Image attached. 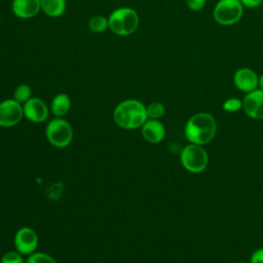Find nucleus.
Masks as SVG:
<instances>
[{"label":"nucleus","mask_w":263,"mask_h":263,"mask_svg":"<svg viewBox=\"0 0 263 263\" xmlns=\"http://www.w3.org/2000/svg\"><path fill=\"white\" fill-rule=\"evenodd\" d=\"M24 117L23 105L14 99L0 102V126L12 127L18 124Z\"/></svg>","instance_id":"obj_8"},{"label":"nucleus","mask_w":263,"mask_h":263,"mask_svg":"<svg viewBox=\"0 0 263 263\" xmlns=\"http://www.w3.org/2000/svg\"><path fill=\"white\" fill-rule=\"evenodd\" d=\"M259 76L257 73L247 67L237 69L233 75V83L237 89L242 92H251L258 88Z\"/></svg>","instance_id":"obj_10"},{"label":"nucleus","mask_w":263,"mask_h":263,"mask_svg":"<svg viewBox=\"0 0 263 263\" xmlns=\"http://www.w3.org/2000/svg\"><path fill=\"white\" fill-rule=\"evenodd\" d=\"M11 10L18 18H32L41 10L40 0H12Z\"/></svg>","instance_id":"obj_12"},{"label":"nucleus","mask_w":263,"mask_h":263,"mask_svg":"<svg viewBox=\"0 0 263 263\" xmlns=\"http://www.w3.org/2000/svg\"><path fill=\"white\" fill-rule=\"evenodd\" d=\"M239 1L241 2L242 6L247 8H257L263 3V0H239Z\"/></svg>","instance_id":"obj_24"},{"label":"nucleus","mask_w":263,"mask_h":263,"mask_svg":"<svg viewBox=\"0 0 263 263\" xmlns=\"http://www.w3.org/2000/svg\"><path fill=\"white\" fill-rule=\"evenodd\" d=\"M38 241L39 238L37 232L29 226L21 227L13 237L15 250L24 256H29L36 252Z\"/></svg>","instance_id":"obj_7"},{"label":"nucleus","mask_w":263,"mask_h":263,"mask_svg":"<svg viewBox=\"0 0 263 263\" xmlns=\"http://www.w3.org/2000/svg\"><path fill=\"white\" fill-rule=\"evenodd\" d=\"M109 29L117 36H128L136 32L140 24L138 12L130 7H119L113 10L109 17Z\"/></svg>","instance_id":"obj_3"},{"label":"nucleus","mask_w":263,"mask_h":263,"mask_svg":"<svg viewBox=\"0 0 263 263\" xmlns=\"http://www.w3.org/2000/svg\"><path fill=\"white\" fill-rule=\"evenodd\" d=\"M258 88L263 90V73L259 76V80H258Z\"/></svg>","instance_id":"obj_25"},{"label":"nucleus","mask_w":263,"mask_h":263,"mask_svg":"<svg viewBox=\"0 0 263 263\" xmlns=\"http://www.w3.org/2000/svg\"><path fill=\"white\" fill-rule=\"evenodd\" d=\"M24 117L34 123L44 122L49 115V108L45 102L36 97H32L23 104Z\"/></svg>","instance_id":"obj_9"},{"label":"nucleus","mask_w":263,"mask_h":263,"mask_svg":"<svg viewBox=\"0 0 263 263\" xmlns=\"http://www.w3.org/2000/svg\"><path fill=\"white\" fill-rule=\"evenodd\" d=\"M71 108V99L67 93L55 95L50 103V111L54 117H64Z\"/></svg>","instance_id":"obj_14"},{"label":"nucleus","mask_w":263,"mask_h":263,"mask_svg":"<svg viewBox=\"0 0 263 263\" xmlns=\"http://www.w3.org/2000/svg\"><path fill=\"white\" fill-rule=\"evenodd\" d=\"M25 263H58V262L52 256L46 253L36 251L33 254L28 256Z\"/></svg>","instance_id":"obj_19"},{"label":"nucleus","mask_w":263,"mask_h":263,"mask_svg":"<svg viewBox=\"0 0 263 263\" xmlns=\"http://www.w3.org/2000/svg\"><path fill=\"white\" fill-rule=\"evenodd\" d=\"M222 108L224 111L229 113H234L242 109V101L237 98H229L224 101L222 104Z\"/></svg>","instance_id":"obj_21"},{"label":"nucleus","mask_w":263,"mask_h":263,"mask_svg":"<svg viewBox=\"0 0 263 263\" xmlns=\"http://www.w3.org/2000/svg\"><path fill=\"white\" fill-rule=\"evenodd\" d=\"M141 133L145 141L150 144L160 143L165 136V128L158 119L148 118L141 127Z\"/></svg>","instance_id":"obj_13"},{"label":"nucleus","mask_w":263,"mask_h":263,"mask_svg":"<svg viewBox=\"0 0 263 263\" xmlns=\"http://www.w3.org/2000/svg\"><path fill=\"white\" fill-rule=\"evenodd\" d=\"M31 98H32V88L29 84L22 83L15 87V89L13 91V99L16 102H18L20 104L23 105Z\"/></svg>","instance_id":"obj_17"},{"label":"nucleus","mask_w":263,"mask_h":263,"mask_svg":"<svg viewBox=\"0 0 263 263\" xmlns=\"http://www.w3.org/2000/svg\"><path fill=\"white\" fill-rule=\"evenodd\" d=\"M243 6L239 0H219L213 10L216 23L221 26H232L240 21Z\"/></svg>","instance_id":"obj_6"},{"label":"nucleus","mask_w":263,"mask_h":263,"mask_svg":"<svg viewBox=\"0 0 263 263\" xmlns=\"http://www.w3.org/2000/svg\"><path fill=\"white\" fill-rule=\"evenodd\" d=\"M24 255H22L16 250L14 251H7L4 253L0 259V263H25Z\"/></svg>","instance_id":"obj_20"},{"label":"nucleus","mask_w":263,"mask_h":263,"mask_svg":"<svg viewBox=\"0 0 263 263\" xmlns=\"http://www.w3.org/2000/svg\"><path fill=\"white\" fill-rule=\"evenodd\" d=\"M45 136L50 145L55 148L68 147L74 137L73 127L63 117H54L45 127Z\"/></svg>","instance_id":"obj_4"},{"label":"nucleus","mask_w":263,"mask_h":263,"mask_svg":"<svg viewBox=\"0 0 263 263\" xmlns=\"http://www.w3.org/2000/svg\"><path fill=\"white\" fill-rule=\"evenodd\" d=\"M184 132L190 143L203 146L214 139L217 132V123L210 113L198 112L187 120Z\"/></svg>","instance_id":"obj_2"},{"label":"nucleus","mask_w":263,"mask_h":263,"mask_svg":"<svg viewBox=\"0 0 263 263\" xmlns=\"http://www.w3.org/2000/svg\"><path fill=\"white\" fill-rule=\"evenodd\" d=\"M206 0H186L187 7L192 11H199L205 6Z\"/></svg>","instance_id":"obj_22"},{"label":"nucleus","mask_w":263,"mask_h":263,"mask_svg":"<svg viewBox=\"0 0 263 263\" xmlns=\"http://www.w3.org/2000/svg\"><path fill=\"white\" fill-rule=\"evenodd\" d=\"M237 263H246V262H237Z\"/></svg>","instance_id":"obj_26"},{"label":"nucleus","mask_w":263,"mask_h":263,"mask_svg":"<svg viewBox=\"0 0 263 263\" xmlns=\"http://www.w3.org/2000/svg\"><path fill=\"white\" fill-rule=\"evenodd\" d=\"M0 23H1V15H0Z\"/></svg>","instance_id":"obj_27"},{"label":"nucleus","mask_w":263,"mask_h":263,"mask_svg":"<svg viewBox=\"0 0 263 263\" xmlns=\"http://www.w3.org/2000/svg\"><path fill=\"white\" fill-rule=\"evenodd\" d=\"M180 160L183 167L193 174L203 172L209 162V156L201 145L189 144L183 148L180 154Z\"/></svg>","instance_id":"obj_5"},{"label":"nucleus","mask_w":263,"mask_h":263,"mask_svg":"<svg viewBox=\"0 0 263 263\" xmlns=\"http://www.w3.org/2000/svg\"><path fill=\"white\" fill-rule=\"evenodd\" d=\"M147 116L150 119H159L165 113V107L160 102H153L146 106Z\"/></svg>","instance_id":"obj_18"},{"label":"nucleus","mask_w":263,"mask_h":263,"mask_svg":"<svg viewBox=\"0 0 263 263\" xmlns=\"http://www.w3.org/2000/svg\"><path fill=\"white\" fill-rule=\"evenodd\" d=\"M245 113L253 119H263V90L257 88L246 93L242 100Z\"/></svg>","instance_id":"obj_11"},{"label":"nucleus","mask_w":263,"mask_h":263,"mask_svg":"<svg viewBox=\"0 0 263 263\" xmlns=\"http://www.w3.org/2000/svg\"><path fill=\"white\" fill-rule=\"evenodd\" d=\"M109 28L108 17L103 15H95L88 21V29L92 33H102Z\"/></svg>","instance_id":"obj_16"},{"label":"nucleus","mask_w":263,"mask_h":263,"mask_svg":"<svg viewBox=\"0 0 263 263\" xmlns=\"http://www.w3.org/2000/svg\"><path fill=\"white\" fill-rule=\"evenodd\" d=\"M41 11L49 17H59L64 14L67 3L66 0H40Z\"/></svg>","instance_id":"obj_15"},{"label":"nucleus","mask_w":263,"mask_h":263,"mask_svg":"<svg viewBox=\"0 0 263 263\" xmlns=\"http://www.w3.org/2000/svg\"><path fill=\"white\" fill-rule=\"evenodd\" d=\"M113 119L123 129L133 130L141 128L148 119L146 106L136 99L124 100L114 108Z\"/></svg>","instance_id":"obj_1"},{"label":"nucleus","mask_w":263,"mask_h":263,"mask_svg":"<svg viewBox=\"0 0 263 263\" xmlns=\"http://www.w3.org/2000/svg\"><path fill=\"white\" fill-rule=\"evenodd\" d=\"M251 263H263V248L256 250L252 254Z\"/></svg>","instance_id":"obj_23"}]
</instances>
